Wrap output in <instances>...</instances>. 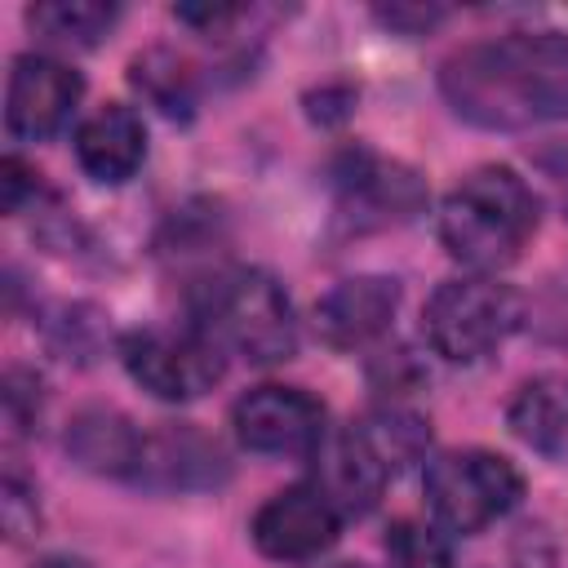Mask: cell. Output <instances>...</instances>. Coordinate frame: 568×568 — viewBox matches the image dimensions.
Masks as SVG:
<instances>
[{"mask_svg":"<svg viewBox=\"0 0 568 568\" xmlns=\"http://www.w3.org/2000/svg\"><path fill=\"white\" fill-rule=\"evenodd\" d=\"M120 9L102 4V0H53V4H36L27 9V22L53 40V44H71V49H89L98 44L111 27H115Z\"/></svg>","mask_w":568,"mask_h":568,"instance_id":"ac0fdd59","label":"cell"},{"mask_svg":"<svg viewBox=\"0 0 568 568\" xmlns=\"http://www.w3.org/2000/svg\"><path fill=\"white\" fill-rule=\"evenodd\" d=\"M382 546H386V568H453L448 537L417 519L390 524Z\"/></svg>","mask_w":568,"mask_h":568,"instance_id":"ffe728a7","label":"cell"},{"mask_svg":"<svg viewBox=\"0 0 568 568\" xmlns=\"http://www.w3.org/2000/svg\"><path fill=\"white\" fill-rule=\"evenodd\" d=\"M377 18L395 31H426L444 18V9H435V4H390V9H377Z\"/></svg>","mask_w":568,"mask_h":568,"instance_id":"7402d4cb","label":"cell"},{"mask_svg":"<svg viewBox=\"0 0 568 568\" xmlns=\"http://www.w3.org/2000/svg\"><path fill=\"white\" fill-rule=\"evenodd\" d=\"M537 231V195L506 164L470 169L439 204V244L470 275L506 271Z\"/></svg>","mask_w":568,"mask_h":568,"instance_id":"7a4b0ae2","label":"cell"},{"mask_svg":"<svg viewBox=\"0 0 568 568\" xmlns=\"http://www.w3.org/2000/svg\"><path fill=\"white\" fill-rule=\"evenodd\" d=\"M342 568H364V564H342Z\"/></svg>","mask_w":568,"mask_h":568,"instance_id":"603a6c76","label":"cell"},{"mask_svg":"<svg viewBox=\"0 0 568 568\" xmlns=\"http://www.w3.org/2000/svg\"><path fill=\"white\" fill-rule=\"evenodd\" d=\"M84 93V80L75 67L49 58V53H18L4 84V129L18 142H44L53 138L75 102Z\"/></svg>","mask_w":568,"mask_h":568,"instance_id":"9c48e42d","label":"cell"},{"mask_svg":"<svg viewBox=\"0 0 568 568\" xmlns=\"http://www.w3.org/2000/svg\"><path fill=\"white\" fill-rule=\"evenodd\" d=\"M222 475V453L191 426H169L146 435L138 479L164 484V488H204Z\"/></svg>","mask_w":568,"mask_h":568,"instance_id":"9a60e30c","label":"cell"},{"mask_svg":"<svg viewBox=\"0 0 568 568\" xmlns=\"http://www.w3.org/2000/svg\"><path fill=\"white\" fill-rule=\"evenodd\" d=\"M386 479H390L386 466L377 462V453L368 448V439L355 430V422L342 435H333V439L320 444V479L315 484L333 497V506L342 515H368L377 506Z\"/></svg>","mask_w":568,"mask_h":568,"instance_id":"4fadbf2b","label":"cell"},{"mask_svg":"<svg viewBox=\"0 0 568 568\" xmlns=\"http://www.w3.org/2000/svg\"><path fill=\"white\" fill-rule=\"evenodd\" d=\"M235 439L257 457H311L328 439L324 404L302 386H257L231 408Z\"/></svg>","mask_w":568,"mask_h":568,"instance_id":"52a82bcc","label":"cell"},{"mask_svg":"<svg viewBox=\"0 0 568 568\" xmlns=\"http://www.w3.org/2000/svg\"><path fill=\"white\" fill-rule=\"evenodd\" d=\"M399 311V280L390 275H351L337 280L320 302H315V333L333 351H355L368 346L390 328Z\"/></svg>","mask_w":568,"mask_h":568,"instance_id":"30bf717a","label":"cell"},{"mask_svg":"<svg viewBox=\"0 0 568 568\" xmlns=\"http://www.w3.org/2000/svg\"><path fill=\"white\" fill-rule=\"evenodd\" d=\"M40 191V173H31L22 160H4L0 164V200H4V213H18L22 209V195H36Z\"/></svg>","mask_w":568,"mask_h":568,"instance_id":"44dd1931","label":"cell"},{"mask_svg":"<svg viewBox=\"0 0 568 568\" xmlns=\"http://www.w3.org/2000/svg\"><path fill=\"white\" fill-rule=\"evenodd\" d=\"M342 200L355 217H373V222H399L413 209H422V182L417 173L373 160V155H351L346 173H342Z\"/></svg>","mask_w":568,"mask_h":568,"instance_id":"5bb4252c","label":"cell"},{"mask_svg":"<svg viewBox=\"0 0 568 568\" xmlns=\"http://www.w3.org/2000/svg\"><path fill=\"white\" fill-rule=\"evenodd\" d=\"M226 351L204 328H138L120 342V359L129 377L164 404L200 399L222 382Z\"/></svg>","mask_w":568,"mask_h":568,"instance_id":"8992f818","label":"cell"},{"mask_svg":"<svg viewBox=\"0 0 568 568\" xmlns=\"http://www.w3.org/2000/svg\"><path fill=\"white\" fill-rule=\"evenodd\" d=\"M355 430L368 439V448L377 453V462L386 466L390 479H395L404 466H413L417 457H426V448H430V426H426V417L413 413V408H399V404L373 408L368 417L355 422Z\"/></svg>","mask_w":568,"mask_h":568,"instance_id":"e0dca14e","label":"cell"},{"mask_svg":"<svg viewBox=\"0 0 568 568\" xmlns=\"http://www.w3.org/2000/svg\"><path fill=\"white\" fill-rule=\"evenodd\" d=\"M75 160L93 182H129L146 160V124L133 106L106 102L75 129Z\"/></svg>","mask_w":568,"mask_h":568,"instance_id":"8fae6325","label":"cell"},{"mask_svg":"<svg viewBox=\"0 0 568 568\" xmlns=\"http://www.w3.org/2000/svg\"><path fill=\"white\" fill-rule=\"evenodd\" d=\"M195 328L248 364H280L297 351V315L284 284L257 266L217 271L195 293Z\"/></svg>","mask_w":568,"mask_h":568,"instance_id":"3957f363","label":"cell"},{"mask_svg":"<svg viewBox=\"0 0 568 568\" xmlns=\"http://www.w3.org/2000/svg\"><path fill=\"white\" fill-rule=\"evenodd\" d=\"M129 80H133V89H138L151 106H160L164 115H191V106H195L191 67H186L178 53H169V49H146V53H138L133 67H129Z\"/></svg>","mask_w":568,"mask_h":568,"instance_id":"d6986e66","label":"cell"},{"mask_svg":"<svg viewBox=\"0 0 568 568\" xmlns=\"http://www.w3.org/2000/svg\"><path fill=\"white\" fill-rule=\"evenodd\" d=\"M248 532L266 559L302 564V559L324 555L337 541L342 510L333 506V497L320 484H288L257 506Z\"/></svg>","mask_w":568,"mask_h":568,"instance_id":"ba28073f","label":"cell"},{"mask_svg":"<svg viewBox=\"0 0 568 568\" xmlns=\"http://www.w3.org/2000/svg\"><path fill=\"white\" fill-rule=\"evenodd\" d=\"M506 426L519 444L559 453L568 444V373H537L519 382L506 404Z\"/></svg>","mask_w":568,"mask_h":568,"instance_id":"2e32d148","label":"cell"},{"mask_svg":"<svg viewBox=\"0 0 568 568\" xmlns=\"http://www.w3.org/2000/svg\"><path fill=\"white\" fill-rule=\"evenodd\" d=\"M524 320V297L497 275H453L422 306V333L448 364H479Z\"/></svg>","mask_w":568,"mask_h":568,"instance_id":"277c9868","label":"cell"},{"mask_svg":"<svg viewBox=\"0 0 568 568\" xmlns=\"http://www.w3.org/2000/svg\"><path fill=\"white\" fill-rule=\"evenodd\" d=\"M524 497V475L493 448H453L426 466V506L444 532H484Z\"/></svg>","mask_w":568,"mask_h":568,"instance_id":"5b68a950","label":"cell"},{"mask_svg":"<svg viewBox=\"0 0 568 568\" xmlns=\"http://www.w3.org/2000/svg\"><path fill=\"white\" fill-rule=\"evenodd\" d=\"M439 93L475 129H532L568 120V36L506 31L444 58Z\"/></svg>","mask_w":568,"mask_h":568,"instance_id":"6da1fadb","label":"cell"},{"mask_svg":"<svg viewBox=\"0 0 568 568\" xmlns=\"http://www.w3.org/2000/svg\"><path fill=\"white\" fill-rule=\"evenodd\" d=\"M142 448H146V430H138L124 413L115 408H84L71 417L67 426V453L93 470V475H111V479H138L142 466Z\"/></svg>","mask_w":568,"mask_h":568,"instance_id":"7c38bea8","label":"cell"}]
</instances>
